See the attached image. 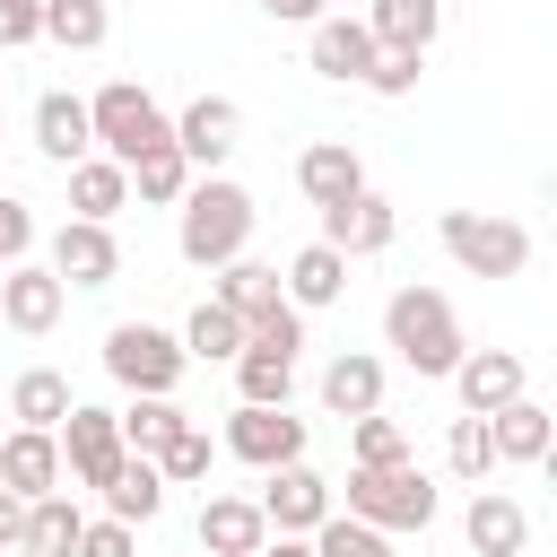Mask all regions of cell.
I'll return each mask as SVG.
<instances>
[{
	"label": "cell",
	"instance_id": "cell-32",
	"mask_svg": "<svg viewBox=\"0 0 557 557\" xmlns=\"http://www.w3.org/2000/svg\"><path fill=\"white\" fill-rule=\"evenodd\" d=\"M218 305L235 313V322H252L261 305H278V270H261V261H218Z\"/></svg>",
	"mask_w": 557,
	"mask_h": 557
},
{
	"label": "cell",
	"instance_id": "cell-2",
	"mask_svg": "<svg viewBox=\"0 0 557 557\" xmlns=\"http://www.w3.org/2000/svg\"><path fill=\"white\" fill-rule=\"evenodd\" d=\"M87 131H96V148H104L113 165H139L148 148H165V139H174L165 104H157L139 78H113V87H96V104H87Z\"/></svg>",
	"mask_w": 557,
	"mask_h": 557
},
{
	"label": "cell",
	"instance_id": "cell-23",
	"mask_svg": "<svg viewBox=\"0 0 557 557\" xmlns=\"http://www.w3.org/2000/svg\"><path fill=\"white\" fill-rule=\"evenodd\" d=\"M435 0H374L366 9V35H374V52H426L435 44Z\"/></svg>",
	"mask_w": 557,
	"mask_h": 557
},
{
	"label": "cell",
	"instance_id": "cell-19",
	"mask_svg": "<svg viewBox=\"0 0 557 557\" xmlns=\"http://www.w3.org/2000/svg\"><path fill=\"white\" fill-rule=\"evenodd\" d=\"M174 148H183V165H218L235 148V104L226 96H191L183 122H174Z\"/></svg>",
	"mask_w": 557,
	"mask_h": 557
},
{
	"label": "cell",
	"instance_id": "cell-13",
	"mask_svg": "<svg viewBox=\"0 0 557 557\" xmlns=\"http://www.w3.org/2000/svg\"><path fill=\"white\" fill-rule=\"evenodd\" d=\"M331 513V479L322 470H305V461H287V470H270V496H261V522L278 531V540H296V531H313Z\"/></svg>",
	"mask_w": 557,
	"mask_h": 557
},
{
	"label": "cell",
	"instance_id": "cell-20",
	"mask_svg": "<svg viewBox=\"0 0 557 557\" xmlns=\"http://www.w3.org/2000/svg\"><path fill=\"white\" fill-rule=\"evenodd\" d=\"M113 426H122V453H139V461H157V453H165V444H174V435H183L191 418L174 409V392H139V400H131V409H122Z\"/></svg>",
	"mask_w": 557,
	"mask_h": 557
},
{
	"label": "cell",
	"instance_id": "cell-28",
	"mask_svg": "<svg viewBox=\"0 0 557 557\" xmlns=\"http://www.w3.org/2000/svg\"><path fill=\"white\" fill-rule=\"evenodd\" d=\"M235 383H244L252 409H287V392H296V357H287V348H244V357H235Z\"/></svg>",
	"mask_w": 557,
	"mask_h": 557
},
{
	"label": "cell",
	"instance_id": "cell-46",
	"mask_svg": "<svg viewBox=\"0 0 557 557\" xmlns=\"http://www.w3.org/2000/svg\"><path fill=\"white\" fill-rule=\"evenodd\" d=\"M261 557H313V540H261Z\"/></svg>",
	"mask_w": 557,
	"mask_h": 557
},
{
	"label": "cell",
	"instance_id": "cell-3",
	"mask_svg": "<svg viewBox=\"0 0 557 557\" xmlns=\"http://www.w3.org/2000/svg\"><path fill=\"white\" fill-rule=\"evenodd\" d=\"M383 331H392V348H400L418 374H453V366H461V322H453V305H444L435 287H400V296L383 305Z\"/></svg>",
	"mask_w": 557,
	"mask_h": 557
},
{
	"label": "cell",
	"instance_id": "cell-34",
	"mask_svg": "<svg viewBox=\"0 0 557 557\" xmlns=\"http://www.w3.org/2000/svg\"><path fill=\"white\" fill-rule=\"evenodd\" d=\"M444 461H453V479H470V487H487V470H496V444H487V418H453V435H444Z\"/></svg>",
	"mask_w": 557,
	"mask_h": 557
},
{
	"label": "cell",
	"instance_id": "cell-22",
	"mask_svg": "<svg viewBox=\"0 0 557 557\" xmlns=\"http://www.w3.org/2000/svg\"><path fill=\"white\" fill-rule=\"evenodd\" d=\"M78 531H87V513L52 487V496H35L26 505V531H17V548L26 557H78Z\"/></svg>",
	"mask_w": 557,
	"mask_h": 557
},
{
	"label": "cell",
	"instance_id": "cell-16",
	"mask_svg": "<svg viewBox=\"0 0 557 557\" xmlns=\"http://www.w3.org/2000/svg\"><path fill=\"white\" fill-rule=\"evenodd\" d=\"M261 540H270V522H261L252 496H209L200 505V548L209 557H261Z\"/></svg>",
	"mask_w": 557,
	"mask_h": 557
},
{
	"label": "cell",
	"instance_id": "cell-14",
	"mask_svg": "<svg viewBox=\"0 0 557 557\" xmlns=\"http://www.w3.org/2000/svg\"><path fill=\"white\" fill-rule=\"evenodd\" d=\"M0 487L9 496H52L61 487V444L44 435V426H17V435H0Z\"/></svg>",
	"mask_w": 557,
	"mask_h": 557
},
{
	"label": "cell",
	"instance_id": "cell-8",
	"mask_svg": "<svg viewBox=\"0 0 557 557\" xmlns=\"http://www.w3.org/2000/svg\"><path fill=\"white\" fill-rule=\"evenodd\" d=\"M226 453H235V461H261V470H287V461H305V418L244 400V409L226 418Z\"/></svg>",
	"mask_w": 557,
	"mask_h": 557
},
{
	"label": "cell",
	"instance_id": "cell-30",
	"mask_svg": "<svg viewBox=\"0 0 557 557\" xmlns=\"http://www.w3.org/2000/svg\"><path fill=\"white\" fill-rule=\"evenodd\" d=\"M104 505H113V522H148V513L165 505V479H157V461L122 453V470L104 479Z\"/></svg>",
	"mask_w": 557,
	"mask_h": 557
},
{
	"label": "cell",
	"instance_id": "cell-6",
	"mask_svg": "<svg viewBox=\"0 0 557 557\" xmlns=\"http://www.w3.org/2000/svg\"><path fill=\"white\" fill-rule=\"evenodd\" d=\"M104 374L131 383V392H174L183 348H174L157 322H113V331H104Z\"/></svg>",
	"mask_w": 557,
	"mask_h": 557
},
{
	"label": "cell",
	"instance_id": "cell-4",
	"mask_svg": "<svg viewBox=\"0 0 557 557\" xmlns=\"http://www.w3.org/2000/svg\"><path fill=\"white\" fill-rule=\"evenodd\" d=\"M348 513L374 531H426L435 522V479L392 461V470H348Z\"/></svg>",
	"mask_w": 557,
	"mask_h": 557
},
{
	"label": "cell",
	"instance_id": "cell-37",
	"mask_svg": "<svg viewBox=\"0 0 557 557\" xmlns=\"http://www.w3.org/2000/svg\"><path fill=\"white\" fill-rule=\"evenodd\" d=\"M244 348H287V357H296V348H305V313H296L287 296H278V305H261V313L244 322Z\"/></svg>",
	"mask_w": 557,
	"mask_h": 557
},
{
	"label": "cell",
	"instance_id": "cell-43",
	"mask_svg": "<svg viewBox=\"0 0 557 557\" xmlns=\"http://www.w3.org/2000/svg\"><path fill=\"white\" fill-rule=\"evenodd\" d=\"M44 26H35V0H0V52L9 44H35Z\"/></svg>",
	"mask_w": 557,
	"mask_h": 557
},
{
	"label": "cell",
	"instance_id": "cell-12",
	"mask_svg": "<svg viewBox=\"0 0 557 557\" xmlns=\"http://www.w3.org/2000/svg\"><path fill=\"white\" fill-rule=\"evenodd\" d=\"M453 392H461L470 418H496L505 400H522V357H513V348H461Z\"/></svg>",
	"mask_w": 557,
	"mask_h": 557
},
{
	"label": "cell",
	"instance_id": "cell-33",
	"mask_svg": "<svg viewBox=\"0 0 557 557\" xmlns=\"http://www.w3.org/2000/svg\"><path fill=\"white\" fill-rule=\"evenodd\" d=\"M183 357H200V366H218V357H244V322L209 296L191 322H183Z\"/></svg>",
	"mask_w": 557,
	"mask_h": 557
},
{
	"label": "cell",
	"instance_id": "cell-15",
	"mask_svg": "<svg viewBox=\"0 0 557 557\" xmlns=\"http://www.w3.org/2000/svg\"><path fill=\"white\" fill-rule=\"evenodd\" d=\"M35 148H44L52 165H78V157H96V131H87V104H78L70 87H52V96H35Z\"/></svg>",
	"mask_w": 557,
	"mask_h": 557
},
{
	"label": "cell",
	"instance_id": "cell-25",
	"mask_svg": "<svg viewBox=\"0 0 557 557\" xmlns=\"http://www.w3.org/2000/svg\"><path fill=\"white\" fill-rule=\"evenodd\" d=\"M487 444H496V461H548V409L540 400H505L487 418Z\"/></svg>",
	"mask_w": 557,
	"mask_h": 557
},
{
	"label": "cell",
	"instance_id": "cell-26",
	"mask_svg": "<svg viewBox=\"0 0 557 557\" xmlns=\"http://www.w3.org/2000/svg\"><path fill=\"white\" fill-rule=\"evenodd\" d=\"M122 200H131V174H122L113 157H78V165H70V209H78V218L104 226Z\"/></svg>",
	"mask_w": 557,
	"mask_h": 557
},
{
	"label": "cell",
	"instance_id": "cell-11",
	"mask_svg": "<svg viewBox=\"0 0 557 557\" xmlns=\"http://www.w3.org/2000/svg\"><path fill=\"white\" fill-rule=\"evenodd\" d=\"M61 305H70V287H61L52 270H35V261H9V270H0V322H9V331L44 339V331L61 322Z\"/></svg>",
	"mask_w": 557,
	"mask_h": 557
},
{
	"label": "cell",
	"instance_id": "cell-31",
	"mask_svg": "<svg viewBox=\"0 0 557 557\" xmlns=\"http://www.w3.org/2000/svg\"><path fill=\"white\" fill-rule=\"evenodd\" d=\"M35 26L61 52H96L104 44V0H35Z\"/></svg>",
	"mask_w": 557,
	"mask_h": 557
},
{
	"label": "cell",
	"instance_id": "cell-38",
	"mask_svg": "<svg viewBox=\"0 0 557 557\" xmlns=\"http://www.w3.org/2000/svg\"><path fill=\"white\" fill-rule=\"evenodd\" d=\"M357 426V470H392V461H409V435L392 426V418H348Z\"/></svg>",
	"mask_w": 557,
	"mask_h": 557
},
{
	"label": "cell",
	"instance_id": "cell-44",
	"mask_svg": "<svg viewBox=\"0 0 557 557\" xmlns=\"http://www.w3.org/2000/svg\"><path fill=\"white\" fill-rule=\"evenodd\" d=\"M17 531H26V496L0 487V548H17Z\"/></svg>",
	"mask_w": 557,
	"mask_h": 557
},
{
	"label": "cell",
	"instance_id": "cell-18",
	"mask_svg": "<svg viewBox=\"0 0 557 557\" xmlns=\"http://www.w3.org/2000/svg\"><path fill=\"white\" fill-rule=\"evenodd\" d=\"M313 70L322 78H366L374 70V35H366V17H313Z\"/></svg>",
	"mask_w": 557,
	"mask_h": 557
},
{
	"label": "cell",
	"instance_id": "cell-17",
	"mask_svg": "<svg viewBox=\"0 0 557 557\" xmlns=\"http://www.w3.org/2000/svg\"><path fill=\"white\" fill-rule=\"evenodd\" d=\"M296 183H305V200H313V209H331V200L366 191V165H357V148H348V139H313V148L296 157Z\"/></svg>",
	"mask_w": 557,
	"mask_h": 557
},
{
	"label": "cell",
	"instance_id": "cell-9",
	"mask_svg": "<svg viewBox=\"0 0 557 557\" xmlns=\"http://www.w3.org/2000/svg\"><path fill=\"white\" fill-rule=\"evenodd\" d=\"M392 235H400V218H392V200H383V191H348V200H331V209H322V244H331L339 261L383 252Z\"/></svg>",
	"mask_w": 557,
	"mask_h": 557
},
{
	"label": "cell",
	"instance_id": "cell-41",
	"mask_svg": "<svg viewBox=\"0 0 557 557\" xmlns=\"http://www.w3.org/2000/svg\"><path fill=\"white\" fill-rule=\"evenodd\" d=\"M78 557H131V522H113V513L87 522V531H78Z\"/></svg>",
	"mask_w": 557,
	"mask_h": 557
},
{
	"label": "cell",
	"instance_id": "cell-7",
	"mask_svg": "<svg viewBox=\"0 0 557 557\" xmlns=\"http://www.w3.org/2000/svg\"><path fill=\"white\" fill-rule=\"evenodd\" d=\"M52 444H61V470H70V479H87V487H104V479L122 470V426H113V409L70 400V418L52 426Z\"/></svg>",
	"mask_w": 557,
	"mask_h": 557
},
{
	"label": "cell",
	"instance_id": "cell-39",
	"mask_svg": "<svg viewBox=\"0 0 557 557\" xmlns=\"http://www.w3.org/2000/svg\"><path fill=\"white\" fill-rule=\"evenodd\" d=\"M157 479H174V487H191V479H209V435L200 426H183L165 453H157Z\"/></svg>",
	"mask_w": 557,
	"mask_h": 557
},
{
	"label": "cell",
	"instance_id": "cell-10",
	"mask_svg": "<svg viewBox=\"0 0 557 557\" xmlns=\"http://www.w3.org/2000/svg\"><path fill=\"white\" fill-rule=\"evenodd\" d=\"M113 270H122L113 226H96V218H61V235H52V278H61V287H104Z\"/></svg>",
	"mask_w": 557,
	"mask_h": 557
},
{
	"label": "cell",
	"instance_id": "cell-27",
	"mask_svg": "<svg viewBox=\"0 0 557 557\" xmlns=\"http://www.w3.org/2000/svg\"><path fill=\"white\" fill-rule=\"evenodd\" d=\"M339 287H348V261H339L331 244H305V252L287 261V305H296V313H305V305H331Z\"/></svg>",
	"mask_w": 557,
	"mask_h": 557
},
{
	"label": "cell",
	"instance_id": "cell-36",
	"mask_svg": "<svg viewBox=\"0 0 557 557\" xmlns=\"http://www.w3.org/2000/svg\"><path fill=\"white\" fill-rule=\"evenodd\" d=\"M122 174L139 183V200H183V191H191V165H183V148H174V139H165V148H148L139 165H122Z\"/></svg>",
	"mask_w": 557,
	"mask_h": 557
},
{
	"label": "cell",
	"instance_id": "cell-35",
	"mask_svg": "<svg viewBox=\"0 0 557 557\" xmlns=\"http://www.w3.org/2000/svg\"><path fill=\"white\" fill-rule=\"evenodd\" d=\"M313 557H392V540L374 522H357V513H322L313 522Z\"/></svg>",
	"mask_w": 557,
	"mask_h": 557
},
{
	"label": "cell",
	"instance_id": "cell-40",
	"mask_svg": "<svg viewBox=\"0 0 557 557\" xmlns=\"http://www.w3.org/2000/svg\"><path fill=\"white\" fill-rule=\"evenodd\" d=\"M418 61H426V52H374L366 87H374V96H409V87H418Z\"/></svg>",
	"mask_w": 557,
	"mask_h": 557
},
{
	"label": "cell",
	"instance_id": "cell-42",
	"mask_svg": "<svg viewBox=\"0 0 557 557\" xmlns=\"http://www.w3.org/2000/svg\"><path fill=\"white\" fill-rule=\"evenodd\" d=\"M26 244H35V218H26L17 200H0V270H9V261H26Z\"/></svg>",
	"mask_w": 557,
	"mask_h": 557
},
{
	"label": "cell",
	"instance_id": "cell-45",
	"mask_svg": "<svg viewBox=\"0 0 557 557\" xmlns=\"http://www.w3.org/2000/svg\"><path fill=\"white\" fill-rule=\"evenodd\" d=\"M261 9H270V17H305V26L322 17V0H261Z\"/></svg>",
	"mask_w": 557,
	"mask_h": 557
},
{
	"label": "cell",
	"instance_id": "cell-5",
	"mask_svg": "<svg viewBox=\"0 0 557 557\" xmlns=\"http://www.w3.org/2000/svg\"><path fill=\"white\" fill-rule=\"evenodd\" d=\"M435 235H444V252L470 270V278H513L522 261H531V235L513 226V218H479V209H444L435 218Z\"/></svg>",
	"mask_w": 557,
	"mask_h": 557
},
{
	"label": "cell",
	"instance_id": "cell-21",
	"mask_svg": "<svg viewBox=\"0 0 557 557\" xmlns=\"http://www.w3.org/2000/svg\"><path fill=\"white\" fill-rule=\"evenodd\" d=\"M461 531H470V548H479V557H513V548L531 540V522H522V505H513V496H496V487H479V496H470V513H461Z\"/></svg>",
	"mask_w": 557,
	"mask_h": 557
},
{
	"label": "cell",
	"instance_id": "cell-24",
	"mask_svg": "<svg viewBox=\"0 0 557 557\" xmlns=\"http://www.w3.org/2000/svg\"><path fill=\"white\" fill-rule=\"evenodd\" d=\"M322 400H331L339 418H374V409H383V366H374V357H357V348H348V357H331Z\"/></svg>",
	"mask_w": 557,
	"mask_h": 557
},
{
	"label": "cell",
	"instance_id": "cell-1",
	"mask_svg": "<svg viewBox=\"0 0 557 557\" xmlns=\"http://www.w3.org/2000/svg\"><path fill=\"white\" fill-rule=\"evenodd\" d=\"M244 235H252V191L244 183H191L183 191V226H174V244H183V261H200V270H218V261H235L244 252Z\"/></svg>",
	"mask_w": 557,
	"mask_h": 557
},
{
	"label": "cell",
	"instance_id": "cell-29",
	"mask_svg": "<svg viewBox=\"0 0 557 557\" xmlns=\"http://www.w3.org/2000/svg\"><path fill=\"white\" fill-rule=\"evenodd\" d=\"M9 418H26V426H61L70 418V374H52V366H26L17 374V392H9Z\"/></svg>",
	"mask_w": 557,
	"mask_h": 557
}]
</instances>
